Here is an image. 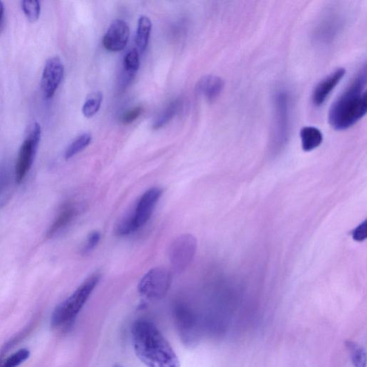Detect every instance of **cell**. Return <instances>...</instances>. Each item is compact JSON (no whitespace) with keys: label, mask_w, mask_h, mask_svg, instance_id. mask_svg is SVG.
<instances>
[{"label":"cell","mask_w":367,"mask_h":367,"mask_svg":"<svg viewBox=\"0 0 367 367\" xmlns=\"http://www.w3.org/2000/svg\"><path fill=\"white\" fill-rule=\"evenodd\" d=\"M132 340L138 359L148 367H180L170 343L150 321L140 319L132 328Z\"/></svg>","instance_id":"6da1fadb"},{"label":"cell","mask_w":367,"mask_h":367,"mask_svg":"<svg viewBox=\"0 0 367 367\" xmlns=\"http://www.w3.org/2000/svg\"><path fill=\"white\" fill-rule=\"evenodd\" d=\"M366 68L364 66L344 93L333 103L328 113V122L335 130H346L366 114Z\"/></svg>","instance_id":"7a4b0ae2"},{"label":"cell","mask_w":367,"mask_h":367,"mask_svg":"<svg viewBox=\"0 0 367 367\" xmlns=\"http://www.w3.org/2000/svg\"><path fill=\"white\" fill-rule=\"evenodd\" d=\"M100 279L98 273L90 275L70 297L54 308L51 317V326L61 328L70 325L97 286Z\"/></svg>","instance_id":"3957f363"},{"label":"cell","mask_w":367,"mask_h":367,"mask_svg":"<svg viewBox=\"0 0 367 367\" xmlns=\"http://www.w3.org/2000/svg\"><path fill=\"white\" fill-rule=\"evenodd\" d=\"M41 138V126L39 123H34L18 153L15 166V180L17 184L23 181L31 169Z\"/></svg>","instance_id":"277c9868"},{"label":"cell","mask_w":367,"mask_h":367,"mask_svg":"<svg viewBox=\"0 0 367 367\" xmlns=\"http://www.w3.org/2000/svg\"><path fill=\"white\" fill-rule=\"evenodd\" d=\"M172 275L164 268H155L144 275L138 285L140 295L146 299L159 300L166 296L171 285Z\"/></svg>","instance_id":"5b68a950"},{"label":"cell","mask_w":367,"mask_h":367,"mask_svg":"<svg viewBox=\"0 0 367 367\" xmlns=\"http://www.w3.org/2000/svg\"><path fill=\"white\" fill-rule=\"evenodd\" d=\"M197 250L196 238L190 234L180 235L172 243L169 259L173 270L177 273L185 271L191 264Z\"/></svg>","instance_id":"8992f818"},{"label":"cell","mask_w":367,"mask_h":367,"mask_svg":"<svg viewBox=\"0 0 367 367\" xmlns=\"http://www.w3.org/2000/svg\"><path fill=\"white\" fill-rule=\"evenodd\" d=\"M64 75V66L59 57H51L46 61L41 79L44 97L49 99L56 93Z\"/></svg>","instance_id":"52a82bcc"},{"label":"cell","mask_w":367,"mask_h":367,"mask_svg":"<svg viewBox=\"0 0 367 367\" xmlns=\"http://www.w3.org/2000/svg\"><path fill=\"white\" fill-rule=\"evenodd\" d=\"M161 195V189L152 188L144 192L138 200L132 209L137 230L148 222Z\"/></svg>","instance_id":"ba28073f"},{"label":"cell","mask_w":367,"mask_h":367,"mask_svg":"<svg viewBox=\"0 0 367 367\" xmlns=\"http://www.w3.org/2000/svg\"><path fill=\"white\" fill-rule=\"evenodd\" d=\"M275 116L274 139L279 144L286 142L289 128V100L285 91H281L275 97Z\"/></svg>","instance_id":"9c48e42d"},{"label":"cell","mask_w":367,"mask_h":367,"mask_svg":"<svg viewBox=\"0 0 367 367\" xmlns=\"http://www.w3.org/2000/svg\"><path fill=\"white\" fill-rule=\"evenodd\" d=\"M130 28L121 20L115 21L106 32L103 45L104 48L112 52L121 51L128 43L130 39Z\"/></svg>","instance_id":"30bf717a"},{"label":"cell","mask_w":367,"mask_h":367,"mask_svg":"<svg viewBox=\"0 0 367 367\" xmlns=\"http://www.w3.org/2000/svg\"><path fill=\"white\" fill-rule=\"evenodd\" d=\"M346 70L340 68L323 79L315 88L312 95V101L316 106L324 104L332 91L344 77Z\"/></svg>","instance_id":"8fae6325"},{"label":"cell","mask_w":367,"mask_h":367,"mask_svg":"<svg viewBox=\"0 0 367 367\" xmlns=\"http://www.w3.org/2000/svg\"><path fill=\"white\" fill-rule=\"evenodd\" d=\"M175 317L181 339L188 344L193 342L195 320L190 309L178 305L175 309Z\"/></svg>","instance_id":"7c38bea8"},{"label":"cell","mask_w":367,"mask_h":367,"mask_svg":"<svg viewBox=\"0 0 367 367\" xmlns=\"http://www.w3.org/2000/svg\"><path fill=\"white\" fill-rule=\"evenodd\" d=\"M341 25L339 17L332 14L325 17L316 31L317 41L322 43L332 42L339 32Z\"/></svg>","instance_id":"4fadbf2b"},{"label":"cell","mask_w":367,"mask_h":367,"mask_svg":"<svg viewBox=\"0 0 367 367\" xmlns=\"http://www.w3.org/2000/svg\"><path fill=\"white\" fill-rule=\"evenodd\" d=\"M197 88L200 95L209 102H213L222 93L224 81L215 76H206L199 81Z\"/></svg>","instance_id":"5bb4252c"},{"label":"cell","mask_w":367,"mask_h":367,"mask_svg":"<svg viewBox=\"0 0 367 367\" xmlns=\"http://www.w3.org/2000/svg\"><path fill=\"white\" fill-rule=\"evenodd\" d=\"M77 212V208L75 205L72 204L65 205L50 226L47 237L52 238L64 230L75 219Z\"/></svg>","instance_id":"9a60e30c"},{"label":"cell","mask_w":367,"mask_h":367,"mask_svg":"<svg viewBox=\"0 0 367 367\" xmlns=\"http://www.w3.org/2000/svg\"><path fill=\"white\" fill-rule=\"evenodd\" d=\"M302 149L305 152H310L319 148L323 141V135L317 128L306 126L300 133Z\"/></svg>","instance_id":"2e32d148"},{"label":"cell","mask_w":367,"mask_h":367,"mask_svg":"<svg viewBox=\"0 0 367 367\" xmlns=\"http://www.w3.org/2000/svg\"><path fill=\"white\" fill-rule=\"evenodd\" d=\"M152 24L148 17L141 16L138 21L137 31V46L139 50L143 52L148 48Z\"/></svg>","instance_id":"e0dca14e"},{"label":"cell","mask_w":367,"mask_h":367,"mask_svg":"<svg viewBox=\"0 0 367 367\" xmlns=\"http://www.w3.org/2000/svg\"><path fill=\"white\" fill-rule=\"evenodd\" d=\"M139 54L135 49L128 51L123 59V67L127 81L132 80L139 68Z\"/></svg>","instance_id":"ac0fdd59"},{"label":"cell","mask_w":367,"mask_h":367,"mask_svg":"<svg viewBox=\"0 0 367 367\" xmlns=\"http://www.w3.org/2000/svg\"><path fill=\"white\" fill-rule=\"evenodd\" d=\"M92 137L90 133H83L73 141L65 152V159H70L84 150L90 143Z\"/></svg>","instance_id":"d6986e66"},{"label":"cell","mask_w":367,"mask_h":367,"mask_svg":"<svg viewBox=\"0 0 367 367\" xmlns=\"http://www.w3.org/2000/svg\"><path fill=\"white\" fill-rule=\"evenodd\" d=\"M137 231L134 222L132 210L126 212L115 226V233L118 236H126Z\"/></svg>","instance_id":"ffe728a7"},{"label":"cell","mask_w":367,"mask_h":367,"mask_svg":"<svg viewBox=\"0 0 367 367\" xmlns=\"http://www.w3.org/2000/svg\"><path fill=\"white\" fill-rule=\"evenodd\" d=\"M102 100L103 95L101 92H97V93L89 95L82 108L83 116L86 118L95 116L99 111Z\"/></svg>","instance_id":"44dd1931"},{"label":"cell","mask_w":367,"mask_h":367,"mask_svg":"<svg viewBox=\"0 0 367 367\" xmlns=\"http://www.w3.org/2000/svg\"><path fill=\"white\" fill-rule=\"evenodd\" d=\"M346 346L348 352L350 353L353 364L355 367L366 366V353L364 348L358 344L347 341Z\"/></svg>","instance_id":"7402d4cb"},{"label":"cell","mask_w":367,"mask_h":367,"mask_svg":"<svg viewBox=\"0 0 367 367\" xmlns=\"http://www.w3.org/2000/svg\"><path fill=\"white\" fill-rule=\"evenodd\" d=\"M179 106L180 102L176 100L165 108L153 125L155 130H159V128L167 125L176 115L179 111Z\"/></svg>","instance_id":"603a6c76"},{"label":"cell","mask_w":367,"mask_h":367,"mask_svg":"<svg viewBox=\"0 0 367 367\" xmlns=\"http://www.w3.org/2000/svg\"><path fill=\"white\" fill-rule=\"evenodd\" d=\"M30 355V353L28 348H21L6 359H0V367H17L26 361Z\"/></svg>","instance_id":"cb8c5ba5"},{"label":"cell","mask_w":367,"mask_h":367,"mask_svg":"<svg viewBox=\"0 0 367 367\" xmlns=\"http://www.w3.org/2000/svg\"><path fill=\"white\" fill-rule=\"evenodd\" d=\"M21 8L30 22H35L39 19L41 7L38 0H24L21 2Z\"/></svg>","instance_id":"d4e9b609"},{"label":"cell","mask_w":367,"mask_h":367,"mask_svg":"<svg viewBox=\"0 0 367 367\" xmlns=\"http://www.w3.org/2000/svg\"><path fill=\"white\" fill-rule=\"evenodd\" d=\"M101 240V233L98 231L91 232L85 243L82 249L83 254H87L93 250L98 245Z\"/></svg>","instance_id":"484cf974"},{"label":"cell","mask_w":367,"mask_h":367,"mask_svg":"<svg viewBox=\"0 0 367 367\" xmlns=\"http://www.w3.org/2000/svg\"><path fill=\"white\" fill-rule=\"evenodd\" d=\"M141 112L142 108L141 107H136L127 112L122 117L123 123L130 124L134 122L141 115Z\"/></svg>","instance_id":"4316f807"},{"label":"cell","mask_w":367,"mask_h":367,"mask_svg":"<svg viewBox=\"0 0 367 367\" xmlns=\"http://www.w3.org/2000/svg\"><path fill=\"white\" fill-rule=\"evenodd\" d=\"M10 177L5 168L0 169V196L6 190L9 186Z\"/></svg>","instance_id":"83f0119b"},{"label":"cell","mask_w":367,"mask_h":367,"mask_svg":"<svg viewBox=\"0 0 367 367\" xmlns=\"http://www.w3.org/2000/svg\"><path fill=\"white\" fill-rule=\"evenodd\" d=\"M366 222L360 225L353 232V238L355 241H362L366 239Z\"/></svg>","instance_id":"f1b7e54d"},{"label":"cell","mask_w":367,"mask_h":367,"mask_svg":"<svg viewBox=\"0 0 367 367\" xmlns=\"http://www.w3.org/2000/svg\"><path fill=\"white\" fill-rule=\"evenodd\" d=\"M5 7L2 1H0V24H1L3 15H4Z\"/></svg>","instance_id":"f546056e"},{"label":"cell","mask_w":367,"mask_h":367,"mask_svg":"<svg viewBox=\"0 0 367 367\" xmlns=\"http://www.w3.org/2000/svg\"><path fill=\"white\" fill-rule=\"evenodd\" d=\"M113 367H124V366L117 364V365L114 366Z\"/></svg>","instance_id":"4dcf8cb0"}]
</instances>
